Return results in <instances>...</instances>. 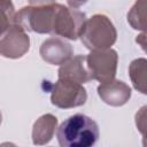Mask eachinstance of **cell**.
<instances>
[{
    "label": "cell",
    "instance_id": "obj_4",
    "mask_svg": "<svg viewBox=\"0 0 147 147\" xmlns=\"http://www.w3.org/2000/svg\"><path fill=\"white\" fill-rule=\"evenodd\" d=\"M87 100L85 87L74 80L59 78L52 86L51 102L60 109H70L83 106Z\"/></svg>",
    "mask_w": 147,
    "mask_h": 147
},
{
    "label": "cell",
    "instance_id": "obj_11",
    "mask_svg": "<svg viewBox=\"0 0 147 147\" xmlns=\"http://www.w3.org/2000/svg\"><path fill=\"white\" fill-rule=\"evenodd\" d=\"M57 126V118L52 114L40 116L32 126V142L41 146L48 144L54 137Z\"/></svg>",
    "mask_w": 147,
    "mask_h": 147
},
{
    "label": "cell",
    "instance_id": "obj_3",
    "mask_svg": "<svg viewBox=\"0 0 147 147\" xmlns=\"http://www.w3.org/2000/svg\"><path fill=\"white\" fill-rule=\"evenodd\" d=\"M56 3L44 6H26L15 13V23L22 26L26 32L53 33Z\"/></svg>",
    "mask_w": 147,
    "mask_h": 147
},
{
    "label": "cell",
    "instance_id": "obj_1",
    "mask_svg": "<svg viewBox=\"0 0 147 147\" xmlns=\"http://www.w3.org/2000/svg\"><path fill=\"white\" fill-rule=\"evenodd\" d=\"M100 136L99 126L94 119L75 114L64 119L57 129L56 138L61 147H91Z\"/></svg>",
    "mask_w": 147,
    "mask_h": 147
},
{
    "label": "cell",
    "instance_id": "obj_15",
    "mask_svg": "<svg viewBox=\"0 0 147 147\" xmlns=\"http://www.w3.org/2000/svg\"><path fill=\"white\" fill-rule=\"evenodd\" d=\"M31 6H44V5H51L54 3L55 0H28Z\"/></svg>",
    "mask_w": 147,
    "mask_h": 147
},
{
    "label": "cell",
    "instance_id": "obj_5",
    "mask_svg": "<svg viewBox=\"0 0 147 147\" xmlns=\"http://www.w3.org/2000/svg\"><path fill=\"white\" fill-rule=\"evenodd\" d=\"M85 21V13L77 10L76 8L65 7L61 3H56L52 34L63 37L70 40H76L79 37Z\"/></svg>",
    "mask_w": 147,
    "mask_h": 147
},
{
    "label": "cell",
    "instance_id": "obj_7",
    "mask_svg": "<svg viewBox=\"0 0 147 147\" xmlns=\"http://www.w3.org/2000/svg\"><path fill=\"white\" fill-rule=\"evenodd\" d=\"M30 49V37L26 31L13 23L0 36V55L7 59H20Z\"/></svg>",
    "mask_w": 147,
    "mask_h": 147
},
{
    "label": "cell",
    "instance_id": "obj_13",
    "mask_svg": "<svg viewBox=\"0 0 147 147\" xmlns=\"http://www.w3.org/2000/svg\"><path fill=\"white\" fill-rule=\"evenodd\" d=\"M145 0H137L127 13V22L134 30L145 31L146 29V13Z\"/></svg>",
    "mask_w": 147,
    "mask_h": 147
},
{
    "label": "cell",
    "instance_id": "obj_17",
    "mask_svg": "<svg viewBox=\"0 0 147 147\" xmlns=\"http://www.w3.org/2000/svg\"><path fill=\"white\" fill-rule=\"evenodd\" d=\"M1 122H2V114H1V111H0V125H1Z\"/></svg>",
    "mask_w": 147,
    "mask_h": 147
},
{
    "label": "cell",
    "instance_id": "obj_12",
    "mask_svg": "<svg viewBox=\"0 0 147 147\" xmlns=\"http://www.w3.org/2000/svg\"><path fill=\"white\" fill-rule=\"evenodd\" d=\"M146 72H147V60L145 57L136 59L129 65V76L133 84V87L142 94L147 93Z\"/></svg>",
    "mask_w": 147,
    "mask_h": 147
},
{
    "label": "cell",
    "instance_id": "obj_8",
    "mask_svg": "<svg viewBox=\"0 0 147 147\" xmlns=\"http://www.w3.org/2000/svg\"><path fill=\"white\" fill-rule=\"evenodd\" d=\"M39 53L45 62L53 65H61L72 57L74 48L65 40L52 37L41 44Z\"/></svg>",
    "mask_w": 147,
    "mask_h": 147
},
{
    "label": "cell",
    "instance_id": "obj_16",
    "mask_svg": "<svg viewBox=\"0 0 147 147\" xmlns=\"http://www.w3.org/2000/svg\"><path fill=\"white\" fill-rule=\"evenodd\" d=\"M87 1L88 0H67L69 7H71V8H79L80 6L85 5Z\"/></svg>",
    "mask_w": 147,
    "mask_h": 147
},
{
    "label": "cell",
    "instance_id": "obj_9",
    "mask_svg": "<svg viewBox=\"0 0 147 147\" xmlns=\"http://www.w3.org/2000/svg\"><path fill=\"white\" fill-rule=\"evenodd\" d=\"M96 91L100 99L111 107L124 106L130 100L132 94L131 87L123 80L118 79H113L110 82L100 84Z\"/></svg>",
    "mask_w": 147,
    "mask_h": 147
},
{
    "label": "cell",
    "instance_id": "obj_14",
    "mask_svg": "<svg viewBox=\"0 0 147 147\" xmlns=\"http://www.w3.org/2000/svg\"><path fill=\"white\" fill-rule=\"evenodd\" d=\"M0 9L15 16V8H14L11 0H0Z\"/></svg>",
    "mask_w": 147,
    "mask_h": 147
},
{
    "label": "cell",
    "instance_id": "obj_2",
    "mask_svg": "<svg viewBox=\"0 0 147 147\" xmlns=\"http://www.w3.org/2000/svg\"><path fill=\"white\" fill-rule=\"evenodd\" d=\"M79 38L90 51L108 49L117 39V31L110 18L103 14H95L86 18Z\"/></svg>",
    "mask_w": 147,
    "mask_h": 147
},
{
    "label": "cell",
    "instance_id": "obj_10",
    "mask_svg": "<svg viewBox=\"0 0 147 147\" xmlns=\"http://www.w3.org/2000/svg\"><path fill=\"white\" fill-rule=\"evenodd\" d=\"M59 78H67L79 84L88 83L92 79L91 72L86 64V55H76L61 64L59 69Z\"/></svg>",
    "mask_w": 147,
    "mask_h": 147
},
{
    "label": "cell",
    "instance_id": "obj_6",
    "mask_svg": "<svg viewBox=\"0 0 147 147\" xmlns=\"http://www.w3.org/2000/svg\"><path fill=\"white\" fill-rule=\"evenodd\" d=\"M118 55L113 48L91 51V53L86 55V64L92 79H95L101 84L115 79Z\"/></svg>",
    "mask_w": 147,
    "mask_h": 147
}]
</instances>
